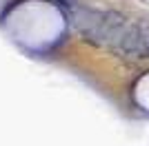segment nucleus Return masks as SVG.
Segmentation results:
<instances>
[{"instance_id":"f257e3e1","label":"nucleus","mask_w":149,"mask_h":146,"mask_svg":"<svg viewBox=\"0 0 149 146\" xmlns=\"http://www.w3.org/2000/svg\"><path fill=\"white\" fill-rule=\"evenodd\" d=\"M127 24H129V20H127V16H125L123 11H118V9H107V11H102V20H100V24L96 27V31H93L85 42L91 44V47H107L109 49L123 36V31L127 29Z\"/></svg>"},{"instance_id":"f03ea898","label":"nucleus","mask_w":149,"mask_h":146,"mask_svg":"<svg viewBox=\"0 0 149 146\" xmlns=\"http://www.w3.org/2000/svg\"><path fill=\"white\" fill-rule=\"evenodd\" d=\"M109 51L118 58H127V60H145L143 44H140V20L127 24L123 36L109 47Z\"/></svg>"},{"instance_id":"7ed1b4c3","label":"nucleus","mask_w":149,"mask_h":146,"mask_svg":"<svg viewBox=\"0 0 149 146\" xmlns=\"http://www.w3.org/2000/svg\"><path fill=\"white\" fill-rule=\"evenodd\" d=\"M69 18H71V22H74V27L78 29V33L82 36V40H87L93 31H96V27L100 24V20H102V11L91 9V7H80V5H78V7L71 9Z\"/></svg>"},{"instance_id":"20e7f679","label":"nucleus","mask_w":149,"mask_h":146,"mask_svg":"<svg viewBox=\"0 0 149 146\" xmlns=\"http://www.w3.org/2000/svg\"><path fill=\"white\" fill-rule=\"evenodd\" d=\"M140 44H143V53L145 60L149 58V22L140 20Z\"/></svg>"},{"instance_id":"39448f33","label":"nucleus","mask_w":149,"mask_h":146,"mask_svg":"<svg viewBox=\"0 0 149 146\" xmlns=\"http://www.w3.org/2000/svg\"><path fill=\"white\" fill-rule=\"evenodd\" d=\"M60 7H67V9H74V7H78V0H56Z\"/></svg>"}]
</instances>
